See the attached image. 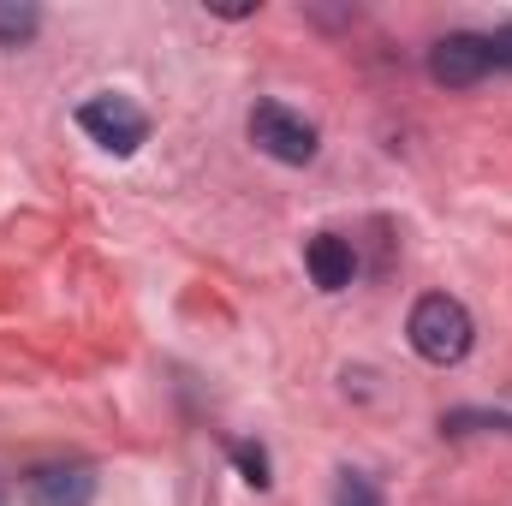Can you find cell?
Returning <instances> with one entry per match:
<instances>
[{
  "mask_svg": "<svg viewBox=\"0 0 512 506\" xmlns=\"http://www.w3.org/2000/svg\"><path fill=\"white\" fill-rule=\"evenodd\" d=\"M405 340H411V352H417L423 364L447 370V364H459V358L471 352V340H477V322H471V310H465L459 298H447V292H429V298H417V304H411Z\"/></svg>",
  "mask_w": 512,
  "mask_h": 506,
  "instance_id": "6da1fadb",
  "label": "cell"
},
{
  "mask_svg": "<svg viewBox=\"0 0 512 506\" xmlns=\"http://www.w3.org/2000/svg\"><path fill=\"white\" fill-rule=\"evenodd\" d=\"M251 143L268 155V161H280V167H310L316 161V126L304 120V114H292L286 102H256L251 108Z\"/></svg>",
  "mask_w": 512,
  "mask_h": 506,
  "instance_id": "7a4b0ae2",
  "label": "cell"
},
{
  "mask_svg": "<svg viewBox=\"0 0 512 506\" xmlns=\"http://www.w3.org/2000/svg\"><path fill=\"white\" fill-rule=\"evenodd\" d=\"M78 126L90 131L108 155H137L143 137H149V114L137 102H126V96H90L78 108Z\"/></svg>",
  "mask_w": 512,
  "mask_h": 506,
  "instance_id": "3957f363",
  "label": "cell"
},
{
  "mask_svg": "<svg viewBox=\"0 0 512 506\" xmlns=\"http://www.w3.org/2000/svg\"><path fill=\"white\" fill-rule=\"evenodd\" d=\"M489 66H495V60H489V36H477V30H453V36H441V42L429 48V78L447 84V90L483 84Z\"/></svg>",
  "mask_w": 512,
  "mask_h": 506,
  "instance_id": "277c9868",
  "label": "cell"
},
{
  "mask_svg": "<svg viewBox=\"0 0 512 506\" xmlns=\"http://www.w3.org/2000/svg\"><path fill=\"white\" fill-rule=\"evenodd\" d=\"M30 506H90L96 501V471L90 465H36L30 483H24Z\"/></svg>",
  "mask_w": 512,
  "mask_h": 506,
  "instance_id": "5b68a950",
  "label": "cell"
},
{
  "mask_svg": "<svg viewBox=\"0 0 512 506\" xmlns=\"http://www.w3.org/2000/svg\"><path fill=\"white\" fill-rule=\"evenodd\" d=\"M310 280L322 286V292H346L352 286V274H358V256H352V239H340V233H316L310 239Z\"/></svg>",
  "mask_w": 512,
  "mask_h": 506,
  "instance_id": "8992f818",
  "label": "cell"
},
{
  "mask_svg": "<svg viewBox=\"0 0 512 506\" xmlns=\"http://www.w3.org/2000/svg\"><path fill=\"white\" fill-rule=\"evenodd\" d=\"M36 24H42V12H36V6H18V0H0V42H6V48H18V42H30V36H36Z\"/></svg>",
  "mask_w": 512,
  "mask_h": 506,
  "instance_id": "52a82bcc",
  "label": "cell"
},
{
  "mask_svg": "<svg viewBox=\"0 0 512 506\" xmlns=\"http://www.w3.org/2000/svg\"><path fill=\"white\" fill-rule=\"evenodd\" d=\"M334 506H387V501H382V489H376L370 477L346 471V477H340V489H334Z\"/></svg>",
  "mask_w": 512,
  "mask_h": 506,
  "instance_id": "ba28073f",
  "label": "cell"
},
{
  "mask_svg": "<svg viewBox=\"0 0 512 506\" xmlns=\"http://www.w3.org/2000/svg\"><path fill=\"white\" fill-rule=\"evenodd\" d=\"M233 465L245 471V483H256V489H268L274 477H268V453L256 447V441H233Z\"/></svg>",
  "mask_w": 512,
  "mask_h": 506,
  "instance_id": "9c48e42d",
  "label": "cell"
},
{
  "mask_svg": "<svg viewBox=\"0 0 512 506\" xmlns=\"http://www.w3.org/2000/svg\"><path fill=\"white\" fill-rule=\"evenodd\" d=\"M489 60H495L501 72H512V24H501V30L489 36Z\"/></svg>",
  "mask_w": 512,
  "mask_h": 506,
  "instance_id": "30bf717a",
  "label": "cell"
},
{
  "mask_svg": "<svg viewBox=\"0 0 512 506\" xmlns=\"http://www.w3.org/2000/svg\"><path fill=\"white\" fill-rule=\"evenodd\" d=\"M0 506H6V495H0Z\"/></svg>",
  "mask_w": 512,
  "mask_h": 506,
  "instance_id": "8fae6325",
  "label": "cell"
}]
</instances>
